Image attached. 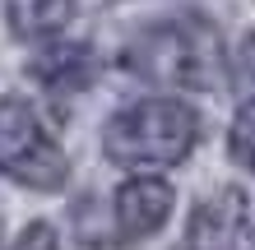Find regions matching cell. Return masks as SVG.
Here are the masks:
<instances>
[{
	"instance_id": "obj_6",
	"label": "cell",
	"mask_w": 255,
	"mask_h": 250,
	"mask_svg": "<svg viewBox=\"0 0 255 250\" xmlns=\"http://www.w3.org/2000/svg\"><path fill=\"white\" fill-rule=\"evenodd\" d=\"M33 75L51 93H79L93 83V51L84 42H47V51L33 61Z\"/></svg>"
},
{
	"instance_id": "obj_4",
	"label": "cell",
	"mask_w": 255,
	"mask_h": 250,
	"mask_svg": "<svg viewBox=\"0 0 255 250\" xmlns=\"http://www.w3.org/2000/svg\"><path fill=\"white\" fill-rule=\"evenodd\" d=\"M176 250H251V209L242 190H218L190 213Z\"/></svg>"
},
{
	"instance_id": "obj_5",
	"label": "cell",
	"mask_w": 255,
	"mask_h": 250,
	"mask_svg": "<svg viewBox=\"0 0 255 250\" xmlns=\"http://www.w3.org/2000/svg\"><path fill=\"white\" fill-rule=\"evenodd\" d=\"M172 185L158 181V176H130V181L116 190L112 213H116V232L126 241H144L172 218Z\"/></svg>"
},
{
	"instance_id": "obj_3",
	"label": "cell",
	"mask_w": 255,
	"mask_h": 250,
	"mask_svg": "<svg viewBox=\"0 0 255 250\" xmlns=\"http://www.w3.org/2000/svg\"><path fill=\"white\" fill-rule=\"evenodd\" d=\"M0 176L28 190H61L70 176V158L42 111L28 97H0Z\"/></svg>"
},
{
	"instance_id": "obj_7",
	"label": "cell",
	"mask_w": 255,
	"mask_h": 250,
	"mask_svg": "<svg viewBox=\"0 0 255 250\" xmlns=\"http://www.w3.org/2000/svg\"><path fill=\"white\" fill-rule=\"evenodd\" d=\"M228 149L246 171H255V97L242 102V111H237V121L228 130Z\"/></svg>"
},
{
	"instance_id": "obj_9",
	"label": "cell",
	"mask_w": 255,
	"mask_h": 250,
	"mask_svg": "<svg viewBox=\"0 0 255 250\" xmlns=\"http://www.w3.org/2000/svg\"><path fill=\"white\" fill-rule=\"evenodd\" d=\"M70 5H74V0H70Z\"/></svg>"
},
{
	"instance_id": "obj_2",
	"label": "cell",
	"mask_w": 255,
	"mask_h": 250,
	"mask_svg": "<svg viewBox=\"0 0 255 250\" xmlns=\"http://www.w3.org/2000/svg\"><path fill=\"white\" fill-rule=\"evenodd\" d=\"M200 144V116L181 97H139L121 107L102 130V153L116 167L153 171L186 163Z\"/></svg>"
},
{
	"instance_id": "obj_1",
	"label": "cell",
	"mask_w": 255,
	"mask_h": 250,
	"mask_svg": "<svg viewBox=\"0 0 255 250\" xmlns=\"http://www.w3.org/2000/svg\"><path fill=\"white\" fill-rule=\"evenodd\" d=\"M121 65L144 83L186 88V93H214L228 79L223 37L200 14H167L139 23L121 51Z\"/></svg>"
},
{
	"instance_id": "obj_8",
	"label": "cell",
	"mask_w": 255,
	"mask_h": 250,
	"mask_svg": "<svg viewBox=\"0 0 255 250\" xmlns=\"http://www.w3.org/2000/svg\"><path fill=\"white\" fill-rule=\"evenodd\" d=\"M9 250H61V237H56V227H51V223H28V227H23V237L14 241Z\"/></svg>"
}]
</instances>
